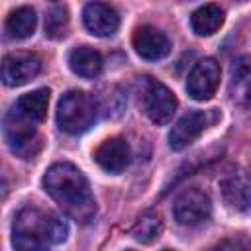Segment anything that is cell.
<instances>
[{"mask_svg":"<svg viewBox=\"0 0 251 251\" xmlns=\"http://www.w3.org/2000/svg\"><path fill=\"white\" fill-rule=\"evenodd\" d=\"M45 192L59 208L76 222H90L96 214V202L84 173L73 163H55L43 175Z\"/></svg>","mask_w":251,"mask_h":251,"instance_id":"cell-1","label":"cell"},{"mask_svg":"<svg viewBox=\"0 0 251 251\" xmlns=\"http://www.w3.org/2000/svg\"><path fill=\"white\" fill-rule=\"evenodd\" d=\"M98 116V102L82 90H69L59 98L57 124L69 135H78L90 129Z\"/></svg>","mask_w":251,"mask_h":251,"instance_id":"cell-2","label":"cell"},{"mask_svg":"<svg viewBox=\"0 0 251 251\" xmlns=\"http://www.w3.org/2000/svg\"><path fill=\"white\" fill-rule=\"evenodd\" d=\"M12 229L29 231V233L41 237L43 241H47L49 245L63 243L69 235V226H67L65 220H61L59 216H55L51 212H43V210H37V208L20 210L14 218Z\"/></svg>","mask_w":251,"mask_h":251,"instance_id":"cell-3","label":"cell"},{"mask_svg":"<svg viewBox=\"0 0 251 251\" xmlns=\"http://www.w3.org/2000/svg\"><path fill=\"white\" fill-rule=\"evenodd\" d=\"M4 137L10 151L20 159H33L41 151L43 139L37 131V126L22 120L12 110H8L4 118Z\"/></svg>","mask_w":251,"mask_h":251,"instance_id":"cell-4","label":"cell"},{"mask_svg":"<svg viewBox=\"0 0 251 251\" xmlns=\"http://www.w3.org/2000/svg\"><path fill=\"white\" fill-rule=\"evenodd\" d=\"M139 98H141L143 112L157 126L167 124L173 118V114L176 112V106H178L176 96L163 82H159V80H155L151 76L143 78Z\"/></svg>","mask_w":251,"mask_h":251,"instance_id":"cell-5","label":"cell"},{"mask_svg":"<svg viewBox=\"0 0 251 251\" xmlns=\"http://www.w3.org/2000/svg\"><path fill=\"white\" fill-rule=\"evenodd\" d=\"M173 216L180 226H186V227L204 224L212 216L210 196L196 186L182 190L173 202Z\"/></svg>","mask_w":251,"mask_h":251,"instance_id":"cell-6","label":"cell"},{"mask_svg":"<svg viewBox=\"0 0 251 251\" xmlns=\"http://www.w3.org/2000/svg\"><path fill=\"white\" fill-rule=\"evenodd\" d=\"M41 71V59L35 53L12 51L2 59V80L6 86H22L33 80Z\"/></svg>","mask_w":251,"mask_h":251,"instance_id":"cell-7","label":"cell"},{"mask_svg":"<svg viewBox=\"0 0 251 251\" xmlns=\"http://www.w3.org/2000/svg\"><path fill=\"white\" fill-rule=\"evenodd\" d=\"M220 75L222 73H220V65L216 63V59H210V57L200 59L188 73L186 92L190 94V98H194L198 102L210 100L218 90Z\"/></svg>","mask_w":251,"mask_h":251,"instance_id":"cell-8","label":"cell"},{"mask_svg":"<svg viewBox=\"0 0 251 251\" xmlns=\"http://www.w3.org/2000/svg\"><path fill=\"white\" fill-rule=\"evenodd\" d=\"M133 49L145 61H159L169 55L171 39L153 25H141L133 33Z\"/></svg>","mask_w":251,"mask_h":251,"instance_id":"cell-9","label":"cell"},{"mask_svg":"<svg viewBox=\"0 0 251 251\" xmlns=\"http://www.w3.org/2000/svg\"><path fill=\"white\" fill-rule=\"evenodd\" d=\"M208 127V114L206 112H188L184 114L169 131V147L173 151L186 149L200 133Z\"/></svg>","mask_w":251,"mask_h":251,"instance_id":"cell-10","label":"cell"},{"mask_svg":"<svg viewBox=\"0 0 251 251\" xmlns=\"http://www.w3.org/2000/svg\"><path fill=\"white\" fill-rule=\"evenodd\" d=\"M82 22L84 27L98 37H108L114 35L120 27V16L114 8L102 2H90L82 10Z\"/></svg>","mask_w":251,"mask_h":251,"instance_id":"cell-11","label":"cell"},{"mask_svg":"<svg viewBox=\"0 0 251 251\" xmlns=\"http://www.w3.org/2000/svg\"><path fill=\"white\" fill-rule=\"evenodd\" d=\"M94 161L108 173H122L129 165V145L122 137L102 141L94 151Z\"/></svg>","mask_w":251,"mask_h":251,"instance_id":"cell-12","label":"cell"},{"mask_svg":"<svg viewBox=\"0 0 251 251\" xmlns=\"http://www.w3.org/2000/svg\"><path fill=\"white\" fill-rule=\"evenodd\" d=\"M49 94H51L49 88H37V90H31L27 94H22L10 110L16 116H20L22 120L37 126L39 122L45 120L47 106H49Z\"/></svg>","mask_w":251,"mask_h":251,"instance_id":"cell-13","label":"cell"},{"mask_svg":"<svg viewBox=\"0 0 251 251\" xmlns=\"http://www.w3.org/2000/svg\"><path fill=\"white\" fill-rule=\"evenodd\" d=\"M67 63H69L71 71L82 78H96L104 69L102 55L88 45H78V47L71 49Z\"/></svg>","mask_w":251,"mask_h":251,"instance_id":"cell-14","label":"cell"},{"mask_svg":"<svg viewBox=\"0 0 251 251\" xmlns=\"http://www.w3.org/2000/svg\"><path fill=\"white\" fill-rule=\"evenodd\" d=\"M231 100L239 106H251V55L239 57L231 67L229 78Z\"/></svg>","mask_w":251,"mask_h":251,"instance_id":"cell-15","label":"cell"},{"mask_svg":"<svg viewBox=\"0 0 251 251\" xmlns=\"http://www.w3.org/2000/svg\"><path fill=\"white\" fill-rule=\"evenodd\" d=\"M220 188H222L224 202L231 210L243 212V210H247L251 206V186H249V182L243 176L231 175V176L222 180Z\"/></svg>","mask_w":251,"mask_h":251,"instance_id":"cell-16","label":"cell"},{"mask_svg":"<svg viewBox=\"0 0 251 251\" xmlns=\"http://www.w3.org/2000/svg\"><path fill=\"white\" fill-rule=\"evenodd\" d=\"M224 24V10L216 4H204L190 16V27L200 37L214 35Z\"/></svg>","mask_w":251,"mask_h":251,"instance_id":"cell-17","label":"cell"},{"mask_svg":"<svg viewBox=\"0 0 251 251\" xmlns=\"http://www.w3.org/2000/svg\"><path fill=\"white\" fill-rule=\"evenodd\" d=\"M35 25H37V16L35 10L29 6H20L14 12H10V16L6 18V33L12 39H25L33 35Z\"/></svg>","mask_w":251,"mask_h":251,"instance_id":"cell-18","label":"cell"},{"mask_svg":"<svg viewBox=\"0 0 251 251\" xmlns=\"http://www.w3.org/2000/svg\"><path fill=\"white\" fill-rule=\"evenodd\" d=\"M163 231V222L155 212H145L137 218L131 235L139 241V243H153Z\"/></svg>","mask_w":251,"mask_h":251,"instance_id":"cell-19","label":"cell"},{"mask_svg":"<svg viewBox=\"0 0 251 251\" xmlns=\"http://www.w3.org/2000/svg\"><path fill=\"white\" fill-rule=\"evenodd\" d=\"M69 29V14L65 6H51L45 16V35L49 39H61Z\"/></svg>","mask_w":251,"mask_h":251,"instance_id":"cell-20","label":"cell"},{"mask_svg":"<svg viewBox=\"0 0 251 251\" xmlns=\"http://www.w3.org/2000/svg\"><path fill=\"white\" fill-rule=\"evenodd\" d=\"M12 245L16 251H49L47 241L24 229H12Z\"/></svg>","mask_w":251,"mask_h":251,"instance_id":"cell-21","label":"cell"},{"mask_svg":"<svg viewBox=\"0 0 251 251\" xmlns=\"http://www.w3.org/2000/svg\"><path fill=\"white\" fill-rule=\"evenodd\" d=\"M210 251H243V245L239 239H224Z\"/></svg>","mask_w":251,"mask_h":251,"instance_id":"cell-22","label":"cell"},{"mask_svg":"<svg viewBox=\"0 0 251 251\" xmlns=\"http://www.w3.org/2000/svg\"><path fill=\"white\" fill-rule=\"evenodd\" d=\"M243 251H251V239H249V241L243 245Z\"/></svg>","mask_w":251,"mask_h":251,"instance_id":"cell-23","label":"cell"},{"mask_svg":"<svg viewBox=\"0 0 251 251\" xmlns=\"http://www.w3.org/2000/svg\"><path fill=\"white\" fill-rule=\"evenodd\" d=\"M163 251H173V249H163Z\"/></svg>","mask_w":251,"mask_h":251,"instance_id":"cell-24","label":"cell"},{"mask_svg":"<svg viewBox=\"0 0 251 251\" xmlns=\"http://www.w3.org/2000/svg\"><path fill=\"white\" fill-rule=\"evenodd\" d=\"M126 251H133V249H126Z\"/></svg>","mask_w":251,"mask_h":251,"instance_id":"cell-25","label":"cell"}]
</instances>
